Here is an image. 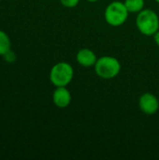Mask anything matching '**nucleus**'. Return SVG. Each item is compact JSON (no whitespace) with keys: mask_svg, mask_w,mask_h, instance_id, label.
Instances as JSON below:
<instances>
[{"mask_svg":"<svg viewBox=\"0 0 159 160\" xmlns=\"http://www.w3.org/2000/svg\"><path fill=\"white\" fill-rule=\"evenodd\" d=\"M138 30L144 36H154L159 30V17L157 13L150 8H143L136 18Z\"/></svg>","mask_w":159,"mask_h":160,"instance_id":"obj_1","label":"nucleus"},{"mask_svg":"<svg viewBox=\"0 0 159 160\" xmlns=\"http://www.w3.org/2000/svg\"><path fill=\"white\" fill-rule=\"evenodd\" d=\"M96 74L104 80H112L117 77L121 71V63L113 56L104 55L97 58L94 66Z\"/></svg>","mask_w":159,"mask_h":160,"instance_id":"obj_2","label":"nucleus"},{"mask_svg":"<svg viewBox=\"0 0 159 160\" xmlns=\"http://www.w3.org/2000/svg\"><path fill=\"white\" fill-rule=\"evenodd\" d=\"M128 10L125 6L124 2L113 1L111 2L104 13L106 22L113 27H118L123 25L128 18Z\"/></svg>","mask_w":159,"mask_h":160,"instance_id":"obj_3","label":"nucleus"},{"mask_svg":"<svg viewBox=\"0 0 159 160\" xmlns=\"http://www.w3.org/2000/svg\"><path fill=\"white\" fill-rule=\"evenodd\" d=\"M74 76V70L67 62L56 63L50 71V81L55 87L67 86Z\"/></svg>","mask_w":159,"mask_h":160,"instance_id":"obj_4","label":"nucleus"},{"mask_svg":"<svg viewBox=\"0 0 159 160\" xmlns=\"http://www.w3.org/2000/svg\"><path fill=\"white\" fill-rule=\"evenodd\" d=\"M139 107L143 113L147 115H153L158 111V98L152 93H144L139 99Z\"/></svg>","mask_w":159,"mask_h":160,"instance_id":"obj_5","label":"nucleus"},{"mask_svg":"<svg viewBox=\"0 0 159 160\" xmlns=\"http://www.w3.org/2000/svg\"><path fill=\"white\" fill-rule=\"evenodd\" d=\"M71 94L67 86L56 87L52 94L53 104L59 109H65L68 107L71 102Z\"/></svg>","mask_w":159,"mask_h":160,"instance_id":"obj_6","label":"nucleus"},{"mask_svg":"<svg viewBox=\"0 0 159 160\" xmlns=\"http://www.w3.org/2000/svg\"><path fill=\"white\" fill-rule=\"evenodd\" d=\"M76 60L80 66L84 68H90L96 65L97 57L92 50L88 48H83L77 52Z\"/></svg>","mask_w":159,"mask_h":160,"instance_id":"obj_7","label":"nucleus"},{"mask_svg":"<svg viewBox=\"0 0 159 160\" xmlns=\"http://www.w3.org/2000/svg\"><path fill=\"white\" fill-rule=\"evenodd\" d=\"M125 6L129 13H139L144 8V0H125Z\"/></svg>","mask_w":159,"mask_h":160,"instance_id":"obj_8","label":"nucleus"},{"mask_svg":"<svg viewBox=\"0 0 159 160\" xmlns=\"http://www.w3.org/2000/svg\"><path fill=\"white\" fill-rule=\"evenodd\" d=\"M11 41L6 32L0 30V55L4 56L7 52L10 51Z\"/></svg>","mask_w":159,"mask_h":160,"instance_id":"obj_9","label":"nucleus"},{"mask_svg":"<svg viewBox=\"0 0 159 160\" xmlns=\"http://www.w3.org/2000/svg\"><path fill=\"white\" fill-rule=\"evenodd\" d=\"M59 1L64 7L69 8L77 7L78 4L80 3V0H59Z\"/></svg>","mask_w":159,"mask_h":160,"instance_id":"obj_10","label":"nucleus"},{"mask_svg":"<svg viewBox=\"0 0 159 160\" xmlns=\"http://www.w3.org/2000/svg\"><path fill=\"white\" fill-rule=\"evenodd\" d=\"M4 58H5V60L7 61L8 63H12V62L15 60L16 57H15V54L9 51V52H7L4 55Z\"/></svg>","mask_w":159,"mask_h":160,"instance_id":"obj_11","label":"nucleus"},{"mask_svg":"<svg viewBox=\"0 0 159 160\" xmlns=\"http://www.w3.org/2000/svg\"><path fill=\"white\" fill-rule=\"evenodd\" d=\"M154 37V39H155V42L157 43V45L159 47V30L153 36Z\"/></svg>","mask_w":159,"mask_h":160,"instance_id":"obj_12","label":"nucleus"},{"mask_svg":"<svg viewBox=\"0 0 159 160\" xmlns=\"http://www.w3.org/2000/svg\"><path fill=\"white\" fill-rule=\"evenodd\" d=\"M88 2H91V3H94V2H97V1H98V0H87Z\"/></svg>","mask_w":159,"mask_h":160,"instance_id":"obj_13","label":"nucleus"},{"mask_svg":"<svg viewBox=\"0 0 159 160\" xmlns=\"http://www.w3.org/2000/svg\"><path fill=\"white\" fill-rule=\"evenodd\" d=\"M155 1H156L157 3H158V4H159V0H155Z\"/></svg>","mask_w":159,"mask_h":160,"instance_id":"obj_14","label":"nucleus"}]
</instances>
